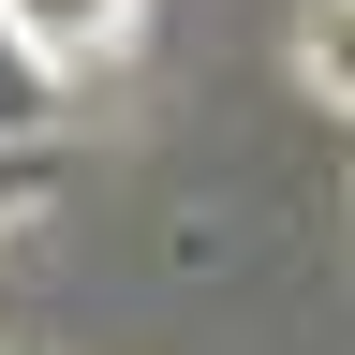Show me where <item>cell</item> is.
I'll use <instances>...</instances> for the list:
<instances>
[{"label": "cell", "instance_id": "1", "mask_svg": "<svg viewBox=\"0 0 355 355\" xmlns=\"http://www.w3.org/2000/svg\"><path fill=\"white\" fill-rule=\"evenodd\" d=\"M0 30H15L44 74H89V60L133 44V0H0Z\"/></svg>", "mask_w": 355, "mask_h": 355}, {"label": "cell", "instance_id": "2", "mask_svg": "<svg viewBox=\"0 0 355 355\" xmlns=\"http://www.w3.org/2000/svg\"><path fill=\"white\" fill-rule=\"evenodd\" d=\"M296 74L355 119V0H311V15H296Z\"/></svg>", "mask_w": 355, "mask_h": 355}]
</instances>
